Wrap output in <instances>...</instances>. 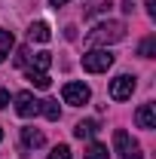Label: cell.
Here are the masks:
<instances>
[{"mask_svg":"<svg viewBox=\"0 0 156 159\" xmlns=\"http://www.w3.org/2000/svg\"><path fill=\"white\" fill-rule=\"evenodd\" d=\"M126 37V25L122 21H101L95 31L86 37L89 46H107V43H119Z\"/></svg>","mask_w":156,"mask_h":159,"instance_id":"obj_1","label":"cell"},{"mask_svg":"<svg viewBox=\"0 0 156 159\" xmlns=\"http://www.w3.org/2000/svg\"><path fill=\"white\" fill-rule=\"evenodd\" d=\"M113 147H117L119 159H144L141 156V144H138L129 132H122V129L113 132Z\"/></svg>","mask_w":156,"mask_h":159,"instance_id":"obj_2","label":"cell"},{"mask_svg":"<svg viewBox=\"0 0 156 159\" xmlns=\"http://www.w3.org/2000/svg\"><path fill=\"white\" fill-rule=\"evenodd\" d=\"M110 64H113V52L110 49H92V52L83 55V70H89V74H101Z\"/></svg>","mask_w":156,"mask_h":159,"instance_id":"obj_3","label":"cell"},{"mask_svg":"<svg viewBox=\"0 0 156 159\" xmlns=\"http://www.w3.org/2000/svg\"><path fill=\"white\" fill-rule=\"evenodd\" d=\"M89 86H83V83H64V89H61V98L64 104H71V107H83L86 101H89Z\"/></svg>","mask_w":156,"mask_h":159,"instance_id":"obj_4","label":"cell"},{"mask_svg":"<svg viewBox=\"0 0 156 159\" xmlns=\"http://www.w3.org/2000/svg\"><path fill=\"white\" fill-rule=\"evenodd\" d=\"M135 77H129V74H122V77H117L113 83H110V98L113 101H126L132 98V92H135Z\"/></svg>","mask_w":156,"mask_h":159,"instance_id":"obj_5","label":"cell"},{"mask_svg":"<svg viewBox=\"0 0 156 159\" xmlns=\"http://www.w3.org/2000/svg\"><path fill=\"white\" fill-rule=\"evenodd\" d=\"M16 113H19L21 119H31L40 113V101L31 95V92H19L16 95Z\"/></svg>","mask_w":156,"mask_h":159,"instance_id":"obj_6","label":"cell"},{"mask_svg":"<svg viewBox=\"0 0 156 159\" xmlns=\"http://www.w3.org/2000/svg\"><path fill=\"white\" fill-rule=\"evenodd\" d=\"M138 129H156V104H141L135 113Z\"/></svg>","mask_w":156,"mask_h":159,"instance_id":"obj_7","label":"cell"},{"mask_svg":"<svg viewBox=\"0 0 156 159\" xmlns=\"http://www.w3.org/2000/svg\"><path fill=\"white\" fill-rule=\"evenodd\" d=\"M28 37L37 40V43H49L52 31H49V25H46V21H34V25H31V31H28Z\"/></svg>","mask_w":156,"mask_h":159,"instance_id":"obj_8","label":"cell"},{"mask_svg":"<svg viewBox=\"0 0 156 159\" xmlns=\"http://www.w3.org/2000/svg\"><path fill=\"white\" fill-rule=\"evenodd\" d=\"M95 132H98V122H95V119H83V122H77V129H74V135H77L80 141H89Z\"/></svg>","mask_w":156,"mask_h":159,"instance_id":"obj_9","label":"cell"},{"mask_svg":"<svg viewBox=\"0 0 156 159\" xmlns=\"http://www.w3.org/2000/svg\"><path fill=\"white\" fill-rule=\"evenodd\" d=\"M40 113H43L46 119H52V122H55V119H61V107H58V101H55V98L40 101Z\"/></svg>","mask_w":156,"mask_h":159,"instance_id":"obj_10","label":"cell"},{"mask_svg":"<svg viewBox=\"0 0 156 159\" xmlns=\"http://www.w3.org/2000/svg\"><path fill=\"white\" fill-rule=\"evenodd\" d=\"M43 132H37V129H21V144L25 147H43Z\"/></svg>","mask_w":156,"mask_h":159,"instance_id":"obj_11","label":"cell"},{"mask_svg":"<svg viewBox=\"0 0 156 159\" xmlns=\"http://www.w3.org/2000/svg\"><path fill=\"white\" fill-rule=\"evenodd\" d=\"M25 77L31 80V83H34L37 89H49V86H52L49 74H43V70H31V67H28V70H25Z\"/></svg>","mask_w":156,"mask_h":159,"instance_id":"obj_12","label":"cell"},{"mask_svg":"<svg viewBox=\"0 0 156 159\" xmlns=\"http://www.w3.org/2000/svg\"><path fill=\"white\" fill-rule=\"evenodd\" d=\"M49 64H52V55H49V52H37V55H31V64H28V67H31V70H43V74H46V67H49Z\"/></svg>","mask_w":156,"mask_h":159,"instance_id":"obj_13","label":"cell"},{"mask_svg":"<svg viewBox=\"0 0 156 159\" xmlns=\"http://www.w3.org/2000/svg\"><path fill=\"white\" fill-rule=\"evenodd\" d=\"M153 52H156V37L150 34V37L141 40V46H138V55H141V58H153Z\"/></svg>","mask_w":156,"mask_h":159,"instance_id":"obj_14","label":"cell"},{"mask_svg":"<svg viewBox=\"0 0 156 159\" xmlns=\"http://www.w3.org/2000/svg\"><path fill=\"white\" fill-rule=\"evenodd\" d=\"M12 43H16V40H12V31H3V28H0V61H3L6 55H9Z\"/></svg>","mask_w":156,"mask_h":159,"instance_id":"obj_15","label":"cell"},{"mask_svg":"<svg viewBox=\"0 0 156 159\" xmlns=\"http://www.w3.org/2000/svg\"><path fill=\"white\" fill-rule=\"evenodd\" d=\"M86 159H110V153H107V147H104V144H89Z\"/></svg>","mask_w":156,"mask_h":159,"instance_id":"obj_16","label":"cell"},{"mask_svg":"<svg viewBox=\"0 0 156 159\" xmlns=\"http://www.w3.org/2000/svg\"><path fill=\"white\" fill-rule=\"evenodd\" d=\"M49 159H71V150H67V144H58V147L49 153Z\"/></svg>","mask_w":156,"mask_h":159,"instance_id":"obj_17","label":"cell"},{"mask_svg":"<svg viewBox=\"0 0 156 159\" xmlns=\"http://www.w3.org/2000/svg\"><path fill=\"white\" fill-rule=\"evenodd\" d=\"M28 58H31V52L21 46V49H19V58H16V64H19V67H25V64H28Z\"/></svg>","mask_w":156,"mask_h":159,"instance_id":"obj_18","label":"cell"},{"mask_svg":"<svg viewBox=\"0 0 156 159\" xmlns=\"http://www.w3.org/2000/svg\"><path fill=\"white\" fill-rule=\"evenodd\" d=\"M6 104H9V92H6V89H0V110H3Z\"/></svg>","mask_w":156,"mask_h":159,"instance_id":"obj_19","label":"cell"},{"mask_svg":"<svg viewBox=\"0 0 156 159\" xmlns=\"http://www.w3.org/2000/svg\"><path fill=\"white\" fill-rule=\"evenodd\" d=\"M147 12H150V16H156V0H147Z\"/></svg>","mask_w":156,"mask_h":159,"instance_id":"obj_20","label":"cell"},{"mask_svg":"<svg viewBox=\"0 0 156 159\" xmlns=\"http://www.w3.org/2000/svg\"><path fill=\"white\" fill-rule=\"evenodd\" d=\"M49 3H52V6H67L71 0H49Z\"/></svg>","mask_w":156,"mask_h":159,"instance_id":"obj_21","label":"cell"},{"mask_svg":"<svg viewBox=\"0 0 156 159\" xmlns=\"http://www.w3.org/2000/svg\"><path fill=\"white\" fill-rule=\"evenodd\" d=\"M0 141H3V129H0Z\"/></svg>","mask_w":156,"mask_h":159,"instance_id":"obj_22","label":"cell"}]
</instances>
